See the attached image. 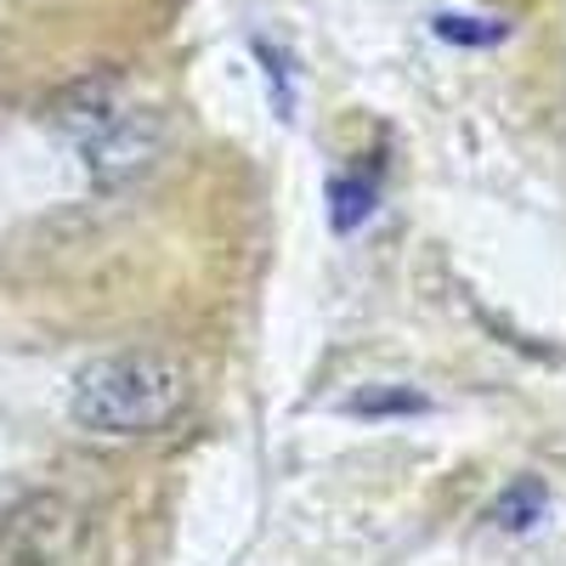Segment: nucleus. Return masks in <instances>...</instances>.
Returning a JSON list of instances; mask_svg holds the SVG:
<instances>
[{"label": "nucleus", "instance_id": "1", "mask_svg": "<svg viewBox=\"0 0 566 566\" xmlns=\"http://www.w3.org/2000/svg\"><path fill=\"white\" fill-rule=\"evenodd\" d=\"M193 402V374L165 352H114L74 374L69 419L91 437H165Z\"/></svg>", "mask_w": 566, "mask_h": 566}, {"label": "nucleus", "instance_id": "2", "mask_svg": "<svg viewBox=\"0 0 566 566\" xmlns=\"http://www.w3.org/2000/svg\"><path fill=\"white\" fill-rule=\"evenodd\" d=\"M57 125L80 142L85 165L97 176H130L154 159L159 148V119L148 108H136L119 80H80L74 91H63L57 103Z\"/></svg>", "mask_w": 566, "mask_h": 566}, {"label": "nucleus", "instance_id": "3", "mask_svg": "<svg viewBox=\"0 0 566 566\" xmlns=\"http://www.w3.org/2000/svg\"><path fill=\"white\" fill-rule=\"evenodd\" d=\"M80 544V510L63 493H29L0 515V560L7 566H63Z\"/></svg>", "mask_w": 566, "mask_h": 566}, {"label": "nucleus", "instance_id": "4", "mask_svg": "<svg viewBox=\"0 0 566 566\" xmlns=\"http://www.w3.org/2000/svg\"><path fill=\"white\" fill-rule=\"evenodd\" d=\"M544 510H549V499H544V488H515L510 499H499L493 504V522H504V527H515V533H527L533 522H544Z\"/></svg>", "mask_w": 566, "mask_h": 566}, {"label": "nucleus", "instance_id": "5", "mask_svg": "<svg viewBox=\"0 0 566 566\" xmlns=\"http://www.w3.org/2000/svg\"><path fill=\"white\" fill-rule=\"evenodd\" d=\"M437 34L442 40H459V45H493V40H504V23L499 18H437Z\"/></svg>", "mask_w": 566, "mask_h": 566}, {"label": "nucleus", "instance_id": "6", "mask_svg": "<svg viewBox=\"0 0 566 566\" xmlns=\"http://www.w3.org/2000/svg\"><path fill=\"white\" fill-rule=\"evenodd\" d=\"M335 199H340V210H335V221H340V227H352L357 216H368V210H374V205H368V199H374L368 187H346V181H340V187H335Z\"/></svg>", "mask_w": 566, "mask_h": 566}]
</instances>
